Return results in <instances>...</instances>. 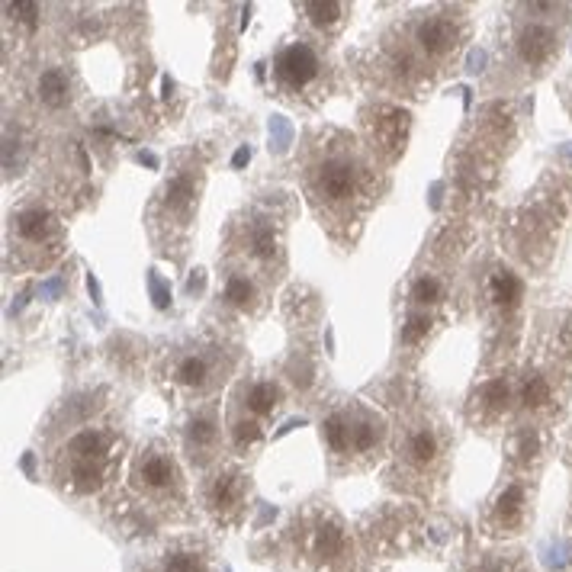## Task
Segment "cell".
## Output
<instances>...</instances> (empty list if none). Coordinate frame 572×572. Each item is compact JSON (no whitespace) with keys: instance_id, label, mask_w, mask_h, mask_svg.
I'll use <instances>...</instances> for the list:
<instances>
[{"instance_id":"8","label":"cell","mask_w":572,"mask_h":572,"mask_svg":"<svg viewBox=\"0 0 572 572\" xmlns=\"http://www.w3.org/2000/svg\"><path fill=\"white\" fill-rule=\"evenodd\" d=\"M52 232V219L42 209H26V213L17 216V235L23 242H42L45 235Z\"/></svg>"},{"instance_id":"18","label":"cell","mask_w":572,"mask_h":572,"mask_svg":"<svg viewBox=\"0 0 572 572\" xmlns=\"http://www.w3.org/2000/svg\"><path fill=\"white\" fill-rule=\"evenodd\" d=\"M547 399H550V383L544 380V376H531L521 389L524 409H540V405H547Z\"/></svg>"},{"instance_id":"30","label":"cell","mask_w":572,"mask_h":572,"mask_svg":"<svg viewBox=\"0 0 572 572\" xmlns=\"http://www.w3.org/2000/svg\"><path fill=\"white\" fill-rule=\"evenodd\" d=\"M428 319H421V315H415V319H409V322H405V331H402V338L405 341H409V344H415V341H421V338H425L428 335Z\"/></svg>"},{"instance_id":"7","label":"cell","mask_w":572,"mask_h":572,"mask_svg":"<svg viewBox=\"0 0 572 572\" xmlns=\"http://www.w3.org/2000/svg\"><path fill=\"white\" fill-rule=\"evenodd\" d=\"M521 511H524V489L521 486H508L499 502H495V521L505 524V528H515L521 521Z\"/></svg>"},{"instance_id":"29","label":"cell","mask_w":572,"mask_h":572,"mask_svg":"<svg viewBox=\"0 0 572 572\" xmlns=\"http://www.w3.org/2000/svg\"><path fill=\"white\" fill-rule=\"evenodd\" d=\"M251 242H254L251 251L258 254V258H270V254H274V235H270V229H258Z\"/></svg>"},{"instance_id":"11","label":"cell","mask_w":572,"mask_h":572,"mask_svg":"<svg viewBox=\"0 0 572 572\" xmlns=\"http://www.w3.org/2000/svg\"><path fill=\"white\" fill-rule=\"evenodd\" d=\"M39 97L45 107H65L68 103V78L62 71H45L39 78Z\"/></svg>"},{"instance_id":"28","label":"cell","mask_w":572,"mask_h":572,"mask_svg":"<svg viewBox=\"0 0 572 572\" xmlns=\"http://www.w3.org/2000/svg\"><path fill=\"white\" fill-rule=\"evenodd\" d=\"M7 10H10L23 26H29V29L39 26V7H36V4H10Z\"/></svg>"},{"instance_id":"10","label":"cell","mask_w":572,"mask_h":572,"mask_svg":"<svg viewBox=\"0 0 572 572\" xmlns=\"http://www.w3.org/2000/svg\"><path fill=\"white\" fill-rule=\"evenodd\" d=\"M68 450L74 454V460H103V454H107V438H103L100 431H81L71 438Z\"/></svg>"},{"instance_id":"16","label":"cell","mask_w":572,"mask_h":572,"mask_svg":"<svg viewBox=\"0 0 572 572\" xmlns=\"http://www.w3.org/2000/svg\"><path fill=\"white\" fill-rule=\"evenodd\" d=\"M164 203L171 209H187L193 203V180L187 174H177L168 184V190H164Z\"/></svg>"},{"instance_id":"22","label":"cell","mask_w":572,"mask_h":572,"mask_svg":"<svg viewBox=\"0 0 572 572\" xmlns=\"http://www.w3.org/2000/svg\"><path fill=\"white\" fill-rule=\"evenodd\" d=\"M251 299H254V286L245 277H229V283H225V303L245 309L251 306Z\"/></svg>"},{"instance_id":"19","label":"cell","mask_w":572,"mask_h":572,"mask_svg":"<svg viewBox=\"0 0 572 572\" xmlns=\"http://www.w3.org/2000/svg\"><path fill=\"white\" fill-rule=\"evenodd\" d=\"M306 13H309V20L315 26H331V23L341 20L344 7L335 4V0H325V4H322V0H312V4H306Z\"/></svg>"},{"instance_id":"9","label":"cell","mask_w":572,"mask_h":572,"mask_svg":"<svg viewBox=\"0 0 572 572\" xmlns=\"http://www.w3.org/2000/svg\"><path fill=\"white\" fill-rule=\"evenodd\" d=\"M71 486L81 495H90L103 486V463L100 460H78L71 470Z\"/></svg>"},{"instance_id":"13","label":"cell","mask_w":572,"mask_h":572,"mask_svg":"<svg viewBox=\"0 0 572 572\" xmlns=\"http://www.w3.org/2000/svg\"><path fill=\"white\" fill-rule=\"evenodd\" d=\"M277 402H280V389L270 386V383H258L248 393V409L254 415H270V412L277 409Z\"/></svg>"},{"instance_id":"3","label":"cell","mask_w":572,"mask_h":572,"mask_svg":"<svg viewBox=\"0 0 572 572\" xmlns=\"http://www.w3.org/2000/svg\"><path fill=\"white\" fill-rule=\"evenodd\" d=\"M553 52H556V33L550 26L531 23L518 33V55L528 65H544Z\"/></svg>"},{"instance_id":"23","label":"cell","mask_w":572,"mask_h":572,"mask_svg":"<svg viewBox=\"0 0 572 572\" xmlns=\"http://www.w3.org/2000/svg\"><path fill=\"white\" fill-rule=\"evenodd\" d=\"M441 280L438 277H418L415 280V286H412V299H415V303H438V299H441Z\"/></svg>"},{"instance_id":"17","label":"cell","mask_w":572,"mask_h":572,"mask_svg":"<svg viewBox=\"0 0 572 572\" xmlns=\"http://www.w3.org/2000/svg\"><path fill=\"white\" fill-rule=\"evenodd\" d=\"M209 502H213V508L225 511V508H232L238 502V479L235 476H219L216 483H213V492H209Z\"/></svg>"},{"instance_id":"1","label":"cell","mask_w":572,"mask_h":572,"mask_svg":"<svg viewBox=\"0 0 572 572\" xmlns=\"http://www.w3.org/2000/svg\"><path fill=\"white\" fill-rule=\"evenodd\" d=\"M274 74H277V81L283 87L299 90V87H306V84L315 81V74H319V58H315V52L309 49V45L293 42V45H286V49L277 52Z\"/></svg>"},{"instance_id":"27","label":"cell","mask_w":572,"mask_h":572,"mask_svg":"<svg viewBox=\"0 0 572 572\" xmlns=\"http://www.w3.org/2000/svg\"><path fill=\"white\" fill-rule=\"evenodd\" d=\"M258 438H261V425H258V421L248 418V421H238V425H235V444L238 447H248Z\"/></svg>"},{"instance_id":"25","label":"cell","mask_w":572,"mask_h":572,"mask_svg":"<svg viewBox=\"0 0 572 572\" xmlns=\"http://www.w3.org/2000/svg\"><path fill=\"white\" fill-rule=\"evenodd\" d=\"M164 572H206L203 560L193 553H174L164 560Z\"/></svg>"},{"instance_id":"21","label":"cell","mask_w":572,"mask_h":572,"mask_svg":"<svg viewBox=\"0 0 572 572\" xmlns=\"http://www.w3.org/2000/svg\"><path fill=\"white\" fill-rule=\"evenodd\" d=\"M508 399H511V389H508L505 380H492V383L483 386V405L489 412H505Z\"/></svg>"},{"instance_id":"24","label":"cell","mask_w":572,"mask_h":572,"mask_svg":"<svg viewBox=\"0 0 572 572\" xmlns=\"http://www.w3.org/2000/svg\"><path fill=\"white\" fill-rule=\"evenodd\" d=\"M187 438L193 447H206V444H213L216 438V425L209 418H193L190 421V428H187Z\"/></svg>"},{"instance_id":"5","label":"cell","mask_w":572,"mask_h":572,"mask_svg":"<svg viewBox=\"0 0 572 572\" xmlns=\"http://www.w3.org/2000/svg\"><path fill=\"white\" fill-rule=\"evenodd\" d=\"M489 296L499 309H515L524 296V283H521V277H515L511 270L502 267V270H495L489 280Z\"/></svg>"},{"instance_id":"20","label":"cell","mask_w":572,"mask_h":572,"mask_svg":"<svg viewBox=\"0 0 572 572\" xmlns=\"http://www.w3.org/2000/svg\"><path fill=\"white\" fill-rule=\"evenodd\" d=\"M209 376V364L203 357H187L184 364L177 367V380L184 386H203Z\"/></svg>"},{"instance_id":"2","label":"cell","mask_w":572,"mask_h":572,"mask_svg":"<svg viewBox=\"0 0 572 572\" xmlns=\"http://www.w3.org/2000/svg\"><path fill=\"white\" fill-rule=\"evenodd\" d=\"M315 187H319V193L325 200L331 203H341V200H348L354 187H357V171H354V164L351 161H325L322 164V171H319V180H315Z\"/></svg>"},{"instance_id":"32","label":"cell","mask_w":572,"mask_h":572,"mask_svg":"<svg viewBox=\"0 0 572 572\" xmlns=\"http://www.w3.org/2000/svg\"><path fill=\"white\" fill-rule=\"evenodd\" d=\"M476 572H505V566L502 563H483Z\"/></svg>"},{"instance_id":"4","label":"cell","mask_w":572,"mask_h":572,"mask_svg":"<svg viewBox=\"0 0 572 572\" xmlns=\"http://www.w3.org/2000/svg\"><path fill=\"white\" fill-rule=\"evenodd\" d=\"M415 39H418V45H421V49H425L428 55H444V52L454 49L457 29H454V23L444 20V17H431V20H425V23H418Z\"/></svg>"},{"instance_id":"26","label":"cell","mask_w":572,"mask_h":572,"mask_svg":"<svg viewBox=\"0 0 572 572\" xmlns=\"http://www.w3.org/2000/svg\"><path fill=\"white\" fill-rule=\"evenodd\" d=\"M376 438H380V431L373 428V421H357V425H351V447L370 450L376 444Z\"/></svg>"},{"instance_id":"14","label":"cell","mask_w":572,"mask_h":572,"mask_svg":"<svg viewBox=\"0 0 572 572\" xmlns=\"http://www.w3.org/2000/svg\"><path fill=\"white\" fill-rule=\"evenodd\" d=\"M325 441L331 450H338V454L341 450H348L351 447V421L344 415H331L325 421Z\"/></svg>"},{"instance_id":"6","label":"cell","mask_w":572,"mask_h":572,"mask_svg":"<svg viewBox=\"0 0 572 572\" xmlns=\"http://www.w3.org/2000/svg\"><path fill=\"white\" fill-rule=\"evenodd\" d=\"M139 483L148 486V489H168L174 483V466L168 457L161 454H152L145 457L142 466H139Z\"/></svg>"},{"instance_id":"12","label":"cell","mask_w":572,"mask_h":572,"mask_svg":"<svg viewBox=\"0 0 572 572\" xmlns=\"http://www.w3.org/2000/svg\"><path fill=\"white\" fill-rule=\"evenodd\" d=\"M409 457L412 463L418 466H428L434 463V457H438V438H434V431H415L412 438H409Z\"/></svg>"},{"instance_id":"31","label":"cell","mask_w":572,"mask_h":572,"mask_svg":"<svg viewBox=\"0 0 572 572\" xmlns=\"http://www.w3.org/2000/svg\"><path fill=\"white\" fill-rule=\"evenodd\" d=\"M537 447V438L534 434H521V457H531Z\"/></svg>"},{"instance_id":"15","label":"cell","mask_w":572,"mask_h":572,"mask_svg":"<svg viewBox=\"0 0 572 572\" xmlns=\"http://www.w3.org/2000/svg\"><path fill=\"white\" fill-rule=\"evenodd\" d=\"M344 547V537H341V528L338 524H322L319 531H315V553L331 560V556H338Z\"/></svg>"}]
</instances>
